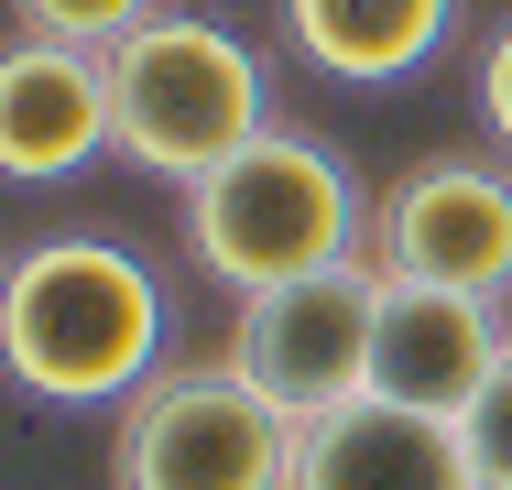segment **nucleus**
Wrapping results in <instances>:
<instances>
[{
  "label": "nucleus",
  "instance_id": "obj_1",
  "mask_svg": "<svg viewBox=\"0 0 512 490\" xmlns=\"http://www.w3.org/2000/svg\"><path fill=\"white\" fill-rule=\"evenodd\" d=\"M164 371V284L120 240H33L0 262V382L33 403H131Z\"/></svg>",
  "mask_w": 512,
  "mask_h": 490
},
{
  "label": "nucleus",
  "instance_id": "obj_2",
  "mask_svg": "<svg viewBox=\"0 0 512 490\" xmlns=\"http://www.w3.org/2000/svg\"><path fill=\"white\" fill-rule=\"evenodd\" d=\"M371 207L360 175L306 142V131H262L240 164H218L207 186H186V251H197L207 284L262 294V284H306L327 262H360L371 251Z\"/></svg>",
  "mask_w": 512,
  "mask_h": 490
},
{
  "label": "nucleus",
  "instance_id": "obj_3",
  "mask_svg": "<svg viewBox=\"0 0 512 490\" xmlns=\"http://www.w3.org/2000/svg\"><path fill=\"white\" fill-rule=\"evenodd\" d=\"M109 120H120V153L142 175L207 186L218 164H240L273 131V77L229 22L153 11L131 44H109Z\"/></svg>",
  "mask_w": 512,
  "mask_h": 490
},
{
  "label": "nucleus",
  "instance_id": "obj_4",
  "mask_svg": "<svg viewBox=\"0 0 512 490\" xmlns=\"http://www.w3.org/2000/svg\"><path fill=\"white\" fill-rule=\"evenodd\" d=\"M109 490H295V414L229 360L153 371L109 425Z\"/></svg>",
  "mask_w": 512,
  "mask_h": 490
},
{
  "label": "nucleus",
  "instance_id": "obj_5",
  "mask_svg": "<svg viewBox=\"0 0 512 490\" xmlns=\"http://www.w3.org/2000/svg\"><path fill=\"white\" fill-rule=\"evenodd\" d=\"M371 316H382V262H327L306 284H262V294H229V371L262 392L273 414H338L371 392Z\"/></svg>",
  "mask_w": 512,
  "mask_h": 490
},
{
  "label": "nucleus",
  "instance_id": "obj_6",
  "mask_svg": "<svg viewBox=\"0 0 512 490\" xmlns=\"http://www.w3.org/2000/svg\"><path fill=\"white\" fill-rule=\"evenodd\" d=\"M371 262L393 284H458V294H512V164L480 153H425L404 164L371 207Z\"/></svg>",
  "mask_w": 512,
  "mask_h": 490
},
{
  "label": "nucleus",
  "instance_id": "obj_7",
  "mask_svg": "<svg viewBox=\"0 0 512 490\" xmlns=\"http://www.w3.org/2000/svg\"><path fill=\"white\" fill-rule=\"evenodd\" d=\"M512 360V327L491 294L458 284H393L382 273V316H371V392L382 403H414V414H469L480 382Z\"/></svg>",
  "mask_w": 512,
  "mask_h": 490
},
{
  "label": "nucleus",
  "instance_id": "obj_8",
  "mask_svg": "<svg viewBox=\"0 0 512 490\" xmlns=\"http://www.w3.org/2000/svg\"><path fill=\"white\" fill-rule=\"evenodd\" d=\"M109 142H120V120H109V55L55 44V33L0 44V175L11 186H66Z\"/></svg>",
  "mask_w": 512,
  "mask_h": 490
},
{
  "label": "nucleus",
  "instance_id": "obj_9",
  "mask_svg": "<svg viewBox=\"0 0 512 490\" xmlns=\"http://www.w3.org/2000/svg\"><path fill=\"white\" fill-rule=\"evenodd\" d=\"M295 490H480V469L447 414L360 392V403L295 425Z\"/></svg>",
  "mask_w": 512,
  "mask_h": 490
},
{
  "label": "nucleus",
  "instance_id": "obj_10",
  "mask_svg": "<svg viewBox=\"0 0 512 490\" xmlns=\"http://www.w3.org/2000/svg\"><path fill=\"white\" fill-rule=\"evenodd\" d=\"M458 33V0H284V44L338 88H404Z\"/></svg>",
  "mask_w": 512,
  "mask_h": 490
},
{
  "label": "nucleus",
  "instance_id": "obj_11",
  "mask_svg": "<svg viewBox=\"0 0 512 490\" xmlns=\"http://www.w3.org/2000/svg\"><path fill=\"white\" fill-rule=\"evenodd\" d=\"M22 11V33H55V44H88V55H109V44H131L142 22H153V0H11Z\"/></svg>",
  "mask_w": 512,
  "mask_h": 490
},
{
  "label": "nucleus",
  "instance_id": "obj_12",
  "mask_svg": "<svg viewBox=\"0 0 512 490\" xmlns=\"http://www.w3.org/2000/svg\"><path fill=\"white\" fill-rule=\"evenodd\" d=\"M458 436H469V469H480V490H512V360L480 382V403L458 414Z\"/></svg>",
  "mask_w": 512,
  "mask_h": 490
},
{
  "label": "nucleus",
  "instance_id": "obj_13",
  "mask_svg": "<svg viewBox=\"0 0 512 490\" xmlns=\"http://www.w3.org/2000/svg\"><path fill=\"white\" fill-rule=\"evenodd\" d=\"M480 120H491V142L512 153V22L491 33V55H480Z\"/></svg>",
  "mask_w": 512,
  "mask_h": 490
}]
</instances>
